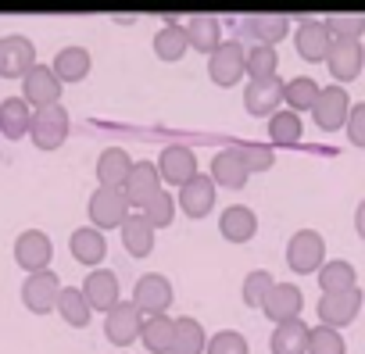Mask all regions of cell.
Segmentation results:
<instances>
[{
	"label": "cell",
	"instance_id": "1",
	"mask_svg": "<svg viewBox=\"0 0 365 354\" xmlns=\"http://www.w3.org/2000/svg\"><path fill=\"white\" fill-rule=\"evenodd\" d=\"M287 265L297 272V276H308V272H319L326 265V240L315 233V229H297L287 244Z\"/></svg>",
	"mask_w": 365,
	"mask_h": 354
},
{
	"label": "cell",
	"instance_id": "2",
	"mask_svg": "<svg viewBox=\"0 0 365 354\" xmlns=\"http://www.w3.org/2000/svg\"><path fill=\"white\" fill-rule=\"evenodd\" d=\"M33 143L40 150H58L65 140H68V111L61 104H51V108H40L33 111V129H29Z\"/></svg>",
	"mask_w": 365,
	"mask_h": 354
},
{
	"label": "cell",
	"instance_id": "3",
	"mask_svg": "<svg viewBox=\"0 0 365 354\" xmlns=\"http://www.w3.org/2000/svg\"><path fill=\"white\" fill-rule=\"evenodd\" d=\"M361 304H365V293L354 286V290H344V293H322L319 297V304H315V311H319V326H329V329H344L347 322H354L358 318V311H361Z\"/></svg>",
	"mask_w": 365,
	"mask_h": 354
},
{
	"label": "cell",
	"instance_id": "4",
	"mask_svg": "<svg viewBox=\"0 0 365 354\" xmlns=\"http://www.w3.org/2000/svg\"><path fill=\"white\" fill-rule=\"evenodd\" d=\"M244 61H247V47H244L240 40H226V43L208 58V76H212V83H215V86H237L240 76H247Z\"/></svg>",
	"mask_w": 365,
	"mask_h": 354
},
{
	"label": "cell",
	"instance_id": "5",
	"mask_svg": "<svg viewBox=\"0 0 365 354\" xmlns=\"http://www.w3.org/2000/svg\"><path fill=\"white\" fill-rule=\"evenodd\" d=\"M347 115H351V97H347V90L344 86H322V93H319V100H315V108H312V118H315V125L319 129H326V132H336L340 125H347Z\"/></svg>",
	"mask_w": 365,
	"mask_h": 354
},
{
	"label": "cell",
	"instance_id": "6",
	"mask_svg": "<svg viewBox=\"0 0 365 354\" xmlns=\"http://www.w3.org/2000/svg\"><path fill=\"white\" fill-rule=\"evenodd\" d=\"M133 215V208H129V201H125V194L122 190H108V187H101V190H93V197H90V219H93V229H122V222Z\"/></svg>",
	"mask_w": 365,
	"mask_h": 354
},
{
	"label": "cell",
	"instance_id": "7",
	"mask_svg": "<svg viewBox=\"0 0 365 354\" xmlns=\"http://www.w3.org/2000/svg\"><path fill=\"white\" fill-rule=\"evenodd\" d=\"M158 175L168 183V187H187L194 175H197V157H194V150L190 147H182V143H172V147H165L161 150V157H158Z\"/></svg>",
	"mask_w": 365,
	"mask_h": 354
},
{
	"label": "cell",
	"instance_id": "8",
	"mask_svg": "<svg viewBox=\"0 0 365 354\" xmlns=\"http://www.w3.org/2000/svg\"><path fill=\"white\" fill-rule=\"evenodd\" d=\"M122 194H125L129 208L143 212V208L161 194V175H158V165H150V161H136V165H133V172H129V179H125V187H122Z\"/></svg>",
	"mask_w": 365,
	"mask_h": 354
},
{
	"label": "cell",
	"instance_id": "9",
	"mask_svg": "<svg viewBox=\"0 0 365 354\" xmlns=\"http://www.w3.org/2000/svg\"><path fill=\"white\" fill-rule=\"evenodd\" d=\"M51 258H54V244H51L47 233H40V229H26V233L15 240V261H19L29 276L47 272Z\"/></svg>",
	"mask_w": 365,
	"mask_h": 354
},
{
	"label": "cell",
	"instance_id": "10",
	"mask_svg": "<svg viewBox=\"0 0 365 354\" xmlns=\"http://www.w3.org/2000/svg\"><path fill=\"white\" fill-rule=\"evenodd\" d=\"M133 304L150 318V315H165V308L172 304V283L161 272H147L136 279L133 286Z\"/></svg>",
	"mask_w": 365,
	"mask_h": 354
},
{
	"label": "cell",
	"instance_id": "11",
	"mask_svg": "<svg viewBox=\"0 0 365 354\" xmlns=\"http://www.w3.org/2000/svg\"><path fill=\"white\" fill-rule=\"evenodd\" d=\"M36 68V47L26 36H4L0 40V76L4 79H26Z\"/></svg>",
	"mask_w": 365,
	"mask_h": 354
},
{
	"label": "cell",
	"instance_id": "12",
	"mask_svg": "<svg viewBox=\"0 0 365 354\" xmlns=\"http://www.w3.org/2000/svg\"><path fill=\"white\" fill-rule=\"evenodd\" d=\"M58 97H61V79L54 76V68L51 65H36L26 79H22V100L29 104V108H51V104H58Z\"/></svg>",
	"mask_w": 365,
	"mask_h": 354
},
{
	"label": "cell",
	"instance_id": "13",
	"mask_svg": "<svg viewBox=\"0 0 365 354\" xmlns=\"http://www.w3.org/2000/svg\"><path fill=\"white\" fill-rule=\"evenodd\" d=\"M58 297H61V279L58 272H36L22 283V301L33 315H47L51 308H58Z\"/></svg>",
	"mask_w": 365,
	"mask_h": 354
},
{
	"label": "cell",
	"instance_id": "14",
	"mask_svg": "<svg viewBox=\"0 0 365 354\" xmlns=\"http://www.w3.org/2000/svg\"><path fill=\"white\" fill-rule=\"evenodd\" d=\"M140 329H143V311H140L133 301H118V304L108 311V318H104V333H108V340L118 343V347H129V343L140 336Z\"/></svg>",
	"mask_w": 365,
	"mask_h": 354
},
{
	"label": "cell",
	"instance_id": "15",
	"mask_svg": "<svg viewBox=\"0 0 365 354\" xmlns=\"http://www.w3.org/2000/svg\"><path fill=\"white\" fill-rule=\"evenodd\" d=\"M326 65H329V76H333L336 83H351V79H358L361 68H365V47H361L358 40H333Z\"/></svg>",
	"mask_w": 365,
	"mask_h": 354
},
{
	"label": "cell",
	"instance_id": "16",
	"mask_svg": "<svg viewBox=\"0 0 365 354\" xmlns=\"http://www.w3.org/2000/svg\"><path fill=\"white\" fill-rule=\"evenodd\" d=\"M287 29H290V19L283 15H251L237 22V33L251 40V47H272L287 36Z\"/></svg>",
	"mask_w": 365,
	"mask_h": 354
},
{
	"label": "cell",
	"instance_id": "17",
	"mask_svg": "<svg viewBox=\"0 0 365 354\" xmlns=\"http://www.w3.org/2000/svg\"><path fill=\"white\" fill-rule=\"evenodd\" d=\"M247 175L251 172H247V161H244L240 147H226V150L215 154V161H212V183L215 187H222V190H244Z\"/></svg>",
	"mask_w": 365,
	"mask_h": 354
},
{
	"label": "cell",
	"instance_id": "18",
	"mask_svg": "<svg viewBox=\"0 0 365 354\" xmlns=\"http://www.w3.org/2000/svg\"><path fill=\"white\" fill-rule=\"evenodd\" d=\"M294 43H297V54L308 61V65H319L329 58V47H333V36L326 29V22H301L297 33H294Z\"/></svg>",
	"mask_w": 365,
	"mask_h": 354
},
{
	"label": "cell",
	"instance_id": "19",
	"mask_svg": "<svg viewBox=\"0 0 365 354\" xmlns=\"http://www.w3.org/2000/svg\"><path fill=\"white\" fill-rule=\"evenodd\" d=\"M279 100H283V83L279 79H255L244 90V108L255 118H272L279 111Z\"/></svg>",
	"mask_w": 365,
	"mask_h": 354
},
{
	"label": "cell",
	"instance_id": "20",
	"mask_svg": "<svg viewBox=\"0 0 365 354\" xmlns=\"http://www.w3.org/2000/svg\"><path fill=\"white\" fill-rule=\"evenodd\" d=\"M83 293H86V301H90V308H97V311H111L122 297V286H118V276L111 272V269H93L90 276H86V283H83Z\"/></svg>",
	"mask_w": 365,
	"mask_h": 354
},
{
	"label": "cell",
	"instance_id": "21",
	"mask_svg": "<svg viewBox=\"0 0 365 354\" xmlns=\"http://www.w3.org/2000/svg\"><path fill=\"white\" fill-rule=\"evenodd\" d=\"M301 308H304V297H301V290H297L294 283H276L272 293H269L265 304H262V311L272 318V326L294 322V318L301 315Z\"/></svg>",
	"mask_w": 365,
	"mask_h": 354
},
{
	"label": "cell",
	"instance_id": "22",
	"mask_svg": "<svg viewBox=\"0 0 365 354\" xmlns=\"http://www.w3.org/2000/svg\"><path fill=\"white\" fill-rule=\"evenodd\" d=\"M179 208L187 212V219H205L215 208V183L212 175H194V179L179 190Z\"/></svg>",
	"mask_w": 365,
	"mask_h": 354
},
{
	"label": "cell",
	"instance_id": "23",
	"mask_svg": "<svg viewBox=\"0 0 365 354\" xmlns=\"http://www.w3.org/2000/svg\"><path fill=\"white\" fill-rule=\"evenodd\" d=\"M219 233L222 240L230 244H247L255 233H258V215L244 204H230L222 215H219Z\"/></svg>",
	"mask_w": 365,
	"mask_h": 354
},
{
	"label": "cell",
	"instance_id": "24",
	"mask_svg": "<svg viewBox=\"0 0 365 354\" xmlns=\"http://www.w3.org/2000/svg\"><path fill=\"white\" fill-rule=\"evenodd\" d=\"M129 172H133V161L122 147H108L101 157H97V183L108 187V190H122L125 179H129Z\"/></svg>",
	"mask_w": 365,
	"mask_h": 354
},
{
	"label": "cell",
	"instance_id": "25",
	"mask_svg": "<svg viewBox=\"0 0 365 354\" xmlns=\"http://www.w3.org/2000/svg\"><path fill=\"white\" fill-rule=\"evenodd\" d=\"M187 36H190V47L201 51V54H215L222 47V22L215 15H194L187 22Z\"/></svg>",
	"mask_w": 365,
	"mask_h": 354
},
{
	"label": "cell",
	"instance_id": "26",
	"mask_svg": "<svg viewBox=\"0 0 365 354\" xmlns=\"http://www.w3.org/2000/svg\"><path fill=\"white\" fill-rule=\"evenodd\" d=\"M29 129H33V108L22 97H8L0 104V132L8 140H22L29 136Z\"/></svg>",
	"mask_w": 365,
	"mask_h": 354
},
{
	"label": "cell",
	"instance_id": "27",
	"mask_svg": "<svg viewBox=\"0 0 365 354\" xmlns=\"http://www.w3.org/2000/svg\"><path fill=\"white\" fill-rule=\"evenodd\" d=\"M122 244L133 258H147L150 247H154V226L143 219V212H133L125 222H122Z\"/></svg>",
	"mask_w": 365,
	"mask_h": 354
},
{
	"label": "cell",
	"instance_id": "28",
	"mask_svg": "<svg viewBox=\"0 0 365 354\" xmlns=\"http://www.w3.org/2000/svg\"><path fill=\"white\" fill-rule=\"evenodd\" d=\"M104 254H108V240H104L101 229L83 226V229L72 233V258H76L79 265H101Z\"/></svg>",
	"mask_w": 365,
	"mask_h": 354
},
{
	"label": "cell",
	"instance_id": "29",
	"mask_svg": "<svg viewBox=\"0 0 365 354\" xmlns=\"http://www.w3.org/2000/svg\"><path fill=\"white\" fill-rule=\"evenodd\" d=\"M205 347H208V336H205V326L194 315L175 318V340H172L168 354H205Z\"/></svg>",
	"mask_w": 365,
	"mask_h": 354
},
{
	"label": "cell",
	"instance_id": "30",
	"mask_svg": "<svg viewBox=\"0 0 365 354\" xmlns=\"http://www.w3.org/2000/svg\"><path fill=\"white\" fill-rule=\"evenodd\" d=\"M51 68L61 83H83L90 76V51L86 47H61Z\"/></svg>",
	"mask_w": 365,
	"mask_h": 354
},
{
	"label": "cell",
	"instance_id": "31",
	"mask_svg": "<svg viewBox=\"0 0 365 354\" xmlns=\"http://www.w3.org/2000/svg\"><path fill=\"white\" fill-rule=\"evenodd\" d=\"M140 340L150 354H168L172 350V340H175V318L168 315H150L143 318V329H140Z\"/></svg>",
	"mask_w": 365,
	"mask_h": 354
},
{
	"label": "cell",
	"instance_id": "32",
	"mask_svg": "<svg viewBox=\"0 0 365 354\" xmlns=\"http://www.w3.org/2000/svg\"><path fill=\"white\" fill-rule=\"evenodd\" d=\"M190 51V36H187V26H179V22H165L154 36V54L161 61H179L182 54Z\"/></svg>",
	"mask_w": 365,
	"mask_h": 354
},
{
	"label": "cell",
	"instance_id": "33",
	"mask_svg": "<svg viewBox=\"0 0 365 354\" xmlns=\"http://www.w3.org/2000/svg\"><path fill=\"white\" fill-rule=\"evenodd\" d=\"M308 333H312V329H308L301 318L283 322V326L272 329L269 347H272V354H304V350H308Z\"/></svg>",
	"mask_w": 365,
	"mask_h": 354
},
{
	"label": "cell",
	"instance_id": "34",
	"mask_svg": "<svg viewBox=\"0 0 365 354\" xmlns=\"http://www.w3.org/2000/svg\"><path fill=\"white\" fill-rule=\"evenodd\" d=\"M319 93H322V86H319L312 76H301V79L283 83V104H287V111H294V115L312 111L315 100H319Z\"/></svg>",
	"mask_w": 365,
	"mask_h": 354
},
{
	"label": "cell",
	"instance_id": "35",
	"mask_svg": "<svg viewBox=\"0 0 365 354\" xmlns=\"http://www.w3.org/2000/svg\"><path fill=\"white\" fill-rule=\"evenodd\" d=\"M90 301H86V293L79 290V286H61V297H58V315L68 322V326H76V329H83L86 322H90Z\"/></svg>",
	"mask_w": 365,
	"mask_h": 354
},
{
	"label": "cell",
	"instance_id": "36",
	"mask_svg": "<svg viewBox=\"0 0 365 354\" xmlns=\"http://www.w3.org/2000/svg\"><path fill=\"white\" fill-rule=\"evenodd\" d=\"M319 286H322V293H344V290H354V286H358L354 265H351V261H326V265L319 269Z\"/></svg>",
	"mask_w": 365,
	"mask_h": 354
},
{
	"label": "cell",
	"instance_id": "37",
	"mask_svg": "<svg viewBox=\"0 0 365 354\" xmlns=\"http://www.w3.org/2000/svg\"><path fill=\"white\" fill-rule=\"evenodd\" d=\"M301 115H294V111H276L272 118H269V136H272V143H279V147H294V143H301Z\"/></svg>",
	"mask_w": 365,
	"mask_h": 354
},
{
	"label": "cell",
	"instance_id": "38",
	"mask_svg": "<svg viewBox=\"0 0 365 354\" xmlns=\"http://www.w3.org/2000/svg\"><path fill=\"white\" fill-rule=\"evenodd\" d=\"M251 83L255 79H276V68H279V54L276 47H247V61H244Z\"/></svg>",
	"mask_w": 365,
	"mask_h": 354
},
{
	"label": "cell",
	"instance_id": "39",
	"mask_svg": "<svg viewBox=\"0 0 365 354\" xmlns=\"http://www.w3.org/2000/svg\"><path fill=\"white\" fill-rule=\"evenodd\" d=\"M272 286H276L272 272H265V269H255V272H247V279H244V304H251V308H262V304H265V297L272 293Z\"/></svg>",
	"mask_w": 365,
	"mask_h": 354
},
{
	"label": "cell",
	"instance_id": "40",
	"mask_svg": "<svg viewBox=\"0 0 365 354\" xmlns=\"http://www.w3.org/2000/svg\"><path fill=\"white\" fill-rule=\"evenodd\" d=\"M344 336L329 326H315L308 333V354H344Z\"/></svg>",
	"mask_w": 365,
	"mask_h": 354
},
{
	"label": "cell",
	"instance_id": "41",
	"mask_svg": "<svg viewBox=\"0 0 365 354\" xmlns=\"http://www.w3.org/2000/svg\"><path fill=\"white\" fill-rule=\"evenodd\" d=\"M205 354H251V347H247V336H244V333L222 329V333H215V336L208 340Z\"/></svg>",
	"mask_w": 365,
	"mask_h": 354
},
{
	"label": "cell",
	"instance_id": "42",
	"mask_svg": "<svg viewBox=\"0 0 365 354\" xmlns=\"http://www.w3.org/2000/svg\"><path fill=\"white\" fill-rule=\"evenodd\" d=\"M326 29L333 40H358L365 33V15H329Z\"/></svg>",
	"mask_w": 365,
	"mask_h": 354
},
{
	"label": "cell",
	"instance_id": "43",
	"mask_svg": "<svg viewBox=\"0 0 365 354\" xmlns=\"http://www.w3.org/2000/svg\"><path fill=\"white\" fill-rule=\"evenodd\" d=\"M172 215H175V201H172V194L168 190H161L147 208H143V219L154 226V229H165V226H172Z\"/></svg>",
	"mask_w": 365,
	"mask_h": 354
},
{
	"label": "cell",
	"instance_id": "44",
	"mask_svg": "<svg viewBox=\"0 0 365 354\" xmlns=\"http://www.w3.org/2000/svg\"><path fill=\"white\" fill-rule=\"evenodd\" d=\"M240 154H244V161H247V172H269V168H272V161H276L272 147H258V143L240 147Z\"/></svg>",
	"mask_w": 365,
	"mask_h": 354
},
{
	"label": "cell",
	"instance_id": "45",
	"mask_svg": "<svg viewBox=\"0 0 365 354\" xmlns=\"http://www.w3.org/2000/svg\"><path fill=\"white\" fill-rule=\"evenodd\" d=\"M347 136L354 147H365V104H351L347 115Z\"/></svg>",
	"mask_w": 365,
	"mask_h": 354
},
{
	"label": "cell",
	"instance_id": "46",
	"mask_svg": "<svg viewBox=\"0 0 365 354\" xmlns=\"http://www.w3.org/2000/svg\"><path fill=\"white\" fill-rule=\"evenodd\" d=\"M354 229H358V236L365 240V201L358 204V212H354Z\"/></svg>",
	"mask_w": 365,
	"mask_h": 354
}]
</instances>
